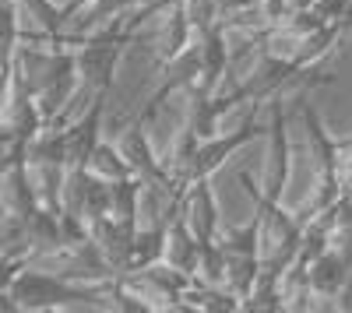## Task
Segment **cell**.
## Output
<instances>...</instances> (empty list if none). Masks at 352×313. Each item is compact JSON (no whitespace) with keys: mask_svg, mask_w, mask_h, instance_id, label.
<instances>
[{"mask_svg":"<svg viewBox=\"0 0 352 313\" xmlns=\"http://www.w3.org/2000/svg\"><path fill=\"white\" fill-rule=\"evenodd\" d=\"M11 296L18 310H81V306H109V281L92 286V281H74L60 271H46L39 264L21 268L14 278Z\"/></svg>","mask_w":352,"mask_h":313,"instance_id":"cell-1","label":"cell"},{"mask_svg":"<svg viewBox=\"0 0 352 313\" xmlns=\"http://www.w3.org/2000/svg\"><path fill=\"white\" fill-rule=\"evenodd\" d=\"M300 113H303V127H307V137H310V148H314V165H317V190L307 201L303 218L307 215H317V211H331L338 201H342V169H345V159H342V148H338V137H331V130L320 120L317 106L307 99V89L300 92Z\"/></svg>","mask_w":352,"mask_h":313,"instance_id":"cell-2","label":"cell"},{"mask_svg":"<svg viewBox=\"0 0 352 313\" xmlns=\"http://www.w3.org/2000/svg\"><path fill=\"white\" fill-rule=\"evenodd\" d=\"M292 176V148H289V113L285 99L275 95L268 102V162H264V197L268 201H282L285 187Z\"/></svg>","mask_w":352,"mask_h":313,"instance_id":"cell-3","label":"cell"},{"mask_svg":"<svg viewBox=\"0 0 352 313\" xmlns=\"http://www.w3.org/2000/svg\"><path fill=\"white\" fill-rule=\"evenodd\" d=\"M349 275H352V253H345L342 246H328L320 250L317 257L307 264V278H310V292H314V303L324 310H338L342 296H345V286H349Z\"/></svg>","mask_w":352,"mask_h":313,"instance_id":"cell-4","label":"cell"},{"mask_svg":"<svg viewBox=\"0 0 352 313\" xmlns=\"http://www.w3.org/2000/svg\"><path fill=\"white\" fill-rule=\"evenodd\" d=\"M120 152H124V159H127V165H131V173L141 180V183H169V187H176L173 180H169V169H166V159H159L155 155V148H152V141H148V130H144V120L141 117H134V124L120 134ZM180 190V187H176ZM184 194V190H180Z\"/></svg>","mask_w":352,"mask_h":313,"instance_id":"cell-5","label":"cell"},{"mask_svg":"<svg viewBox=\"0 0 352 313\" xmlns=\"http://www.w3.org/2000/svg\"><path fill=\"white\" fill-rule=\"evenodd\" d=\"M180 218L187 222V229L201 240H219V201H215V190H212V176L194 180L184 190V201H180Z\"/></svg>","mask_w":352,"mask_h":313,"instance_id":"cell-6","label":"cell"},{"mask_svg":"<svg viewBox=\"0 0 352 313\" xmlns=\"http://www.w3.org/2000/svg\"><path fill=\"white\" fill-rule=\"evenodd\" d=\"M197 39V28L187 14L184 4H176L162 14V25H159V32H155V56H159V64H169L176 60L190 43Z\"/></svg>","mask_w":352,"mask_h":313,"instance_id":"cell-7","label":"cell"},{"mask_svg":"<svg viewBox=\"0 0 352 313\" xmlns=\"http://www.w3.org/2000/svg\"><path fill=\"white\" fill-rule=\"evenodd\" d=\"M180 310H204V313H236L243 310V299L226 289V286H208L201 278H190L180 296Z\"/></svg>","mask_w":352,"mask_h":313,"instance_id":"cell-8","label":"cell"},{"mask_svg":"<svg viewBox=\"0 0 352 313\" xmlns=\"http://www.w3.org/2000/svg\"><path fill=\"white\" fill-rule=\"evenodd\" d=\"M166 264H173L176 271H184V275H197V261H201V240L187 229V222L176 215L169 222V233H166Z\"/></svg>","mask_w":352,"mask_h":313,"instance_id":"cell-9","label":"cell"},{"mask_svg":"<svg viewBox=\"0 0 352 313\" xmlns=\"http://www.w3.org/2000/svg\"><path fill=\"white\" fill-rule=\"evenodd\" d=\"M88 169H92L96 176L109 180V183L134 176L131 165H127V159H124V152H120V145H113V141H99L96 152H92V159H88Z\"/></svg>","mask_w":352,"mask_h":313,"instance_id":"cell-10","label":"cell"},{"mask_svg":"<svg viewBox=\"0 0 352 313\" xmlns=\"http://www.w3.org/2000/svg\"><path fill=\"white\" fill-rule=\"evenodd\" d=\"M176 4H184V0H138V14L148 21V18H155V14H166L169 8H176Z\"/></svg>","mask_w":352,"mask_h":313,"instance_id":"cell-11","label":"cell"},{"mask_svg":"<svg viewBox=\"0 0 352 313\" xmlns=\"http://www.w3.org/2000/svg\"><path fill=\"white\" fill-rule=\"evenodd\" d=\"M338 310H352V275H349V286H345V296H342Z\"/></svg>","mask_w":352,"mask_h":313,"instance_id":"cell-12","label":"cell"}]
</instances>
